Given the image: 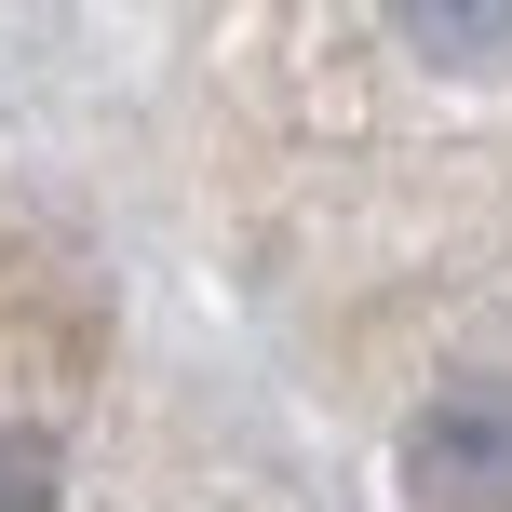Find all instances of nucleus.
Listing matches in <instances>:
<instances>
[{
	"mask_svg": "<svg viewBox=\"0 0 512 512\" xmlns=\"http://www.w3.org/2000/svg\"><path fill=\"white\" fill-rule=\"evenodd\" d=\"M0 512H54V459L27 432H0Z\"/></svg>",
	"mask_w": 512,
	"mask_h": 512,
	"instance_id": "2",
	"label": "nucleus"
},
{
	"mask_svg": "<svg viewBox=\"0 0 512 512\" xmlns=\"http://www.w3.org/2000/svg\"><path fill=\"white\" fill-rule=\"evenodd\" d=\"M405 486L418 499H445V512H472V499H512V391H445L432 418L405 432Z\"/></svg>",
	"mask_w": 512,
	"mask_h": 512,
	"instance_id": "1",
	"label": "nucleus"
}]
</instances>
